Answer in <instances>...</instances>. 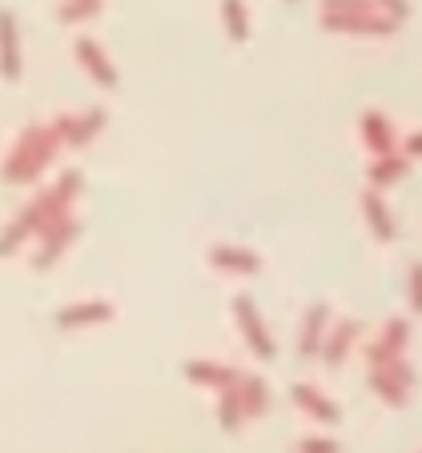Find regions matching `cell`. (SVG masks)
<instances>
[{
	"mask_svg": "<svg viewBox=\"0 0 422 453\" xmlns=\"http://www.w3.org/2000/svg\"><path fill=\"white\" fill-rule=\"evenodd\" d=\"M49 145H52V133H44V128H33V133H28V137L17 145L9 169H4V173H9V180L33 177V173L44 165V157H49Z\"/></svg>",
	"mask_w": 422,
	"mask_h": 453,
	"instance_id": "6da1fadb",
	"label": "cell"
},
{
	"mask_svg": "<svg viewBox=\"0 0 422 453\" xmlns=\"http://www.w3.org/2000/svg\"><path fill=\"white\" fill-rule=\"evenodd\" d=\"M0 73L9 81L20 77V49H17V20H12V12H0Z\"/></svg>",
	"mask_w": 422,
	"mask_h": 453,
	"instance_id": "7a4b0ae2",
	"label": "cell"
},
{
	"mask_svg": "<svg viewBox=\"0 0 422 453\" xmlns=\"http://www.w3.org/2000/svg\"><path fill=\"white\" fill-rule=\"evenodd\" d=\"M77 57L85 60V69L93 73V77L101 81V85H117V73L109 69V60H105V52L97 49L93 41H77Z\"/></svg>",
	"mask_w": 422,
	"mask_h": 453,
	"instance_id": "3957f363",
	"label": "cell"
},
{
	"mask_svg": "<svg viewBox=\"0 0 422 453\" xmlns=\"http://www.w3.org/2000/svg\"><path fill=\"white\" fill-rule=\"evenodd\" d=\"M101 9V0H65L60 4V20H85Z\"/></svg>",
	"mask_w": 422,
	"mask_h": 453,
	"instance_id": "277c9868",
	"label": "cell"
},
{
	"mask_svg": "<svg viewBox=\"0 0 422 453\" xmlns=\"http://www.w3.org/2000/svg\"><path fill=\"white\" fill-rule=\"evenodd\" d=\"M225 20L233 25V36H246V17H241V0H225Z\"/></svg>",
	"mask_w": 422,
	"mask_h": 453,
	"instance_id": "5b68a950",
	"label": "cell"
},
{
	"mask_svg": "<svg viewBox=\"0 0 422 453\" xmlns=\"http://www.w3.org/2000/svg\"><path fill=\"white\" fill-rule=\"evenodd\" d=\"M382 4H387V9H395L398 17H402V12H406V4H402V0H382Z\"/></svg>",
	"mask_w": 422,
	"mask_h": 453,
	"instance_id": "8992f818",
	"label": "cell"
}]
</instances>
